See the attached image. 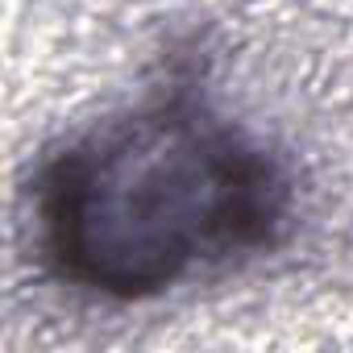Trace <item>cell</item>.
I'll return each mask as SVG.
<instances>
[{
    "mask_svg": "<svg viewBox=\"0 0 353 353\" xmlns=\"http://www.w3.org/2000/svg\"><path fill=\"white\" fill-rule=\"evenodd\" d=\"M279 162L174 88L108 117L38 179V245L79 291L145 299L270 245L287 221Z\"/></svg>",
    "mask_w": 353,
    "mask_h": 353,
    "instance_id": "obj_1",
    "label": "cell"
}]
</instances>
